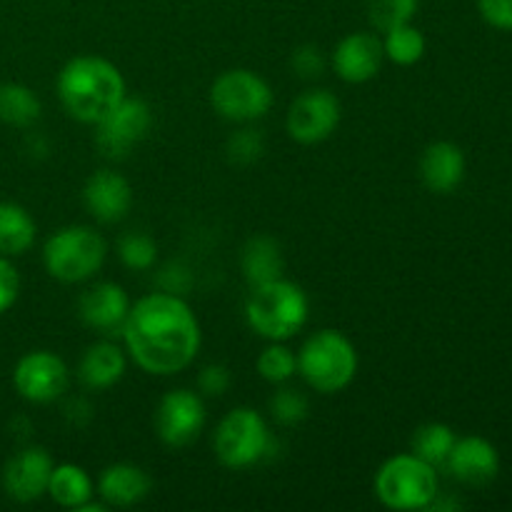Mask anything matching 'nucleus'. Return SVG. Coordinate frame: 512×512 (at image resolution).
Returning a JSON list of instances; mask_svg holds the SVG:
<instances>
[{"label":"nucleus","mask_w":512,"mask_h":512,"mask_svg":"<svg viewBox=\"0 0 512 512\" xmlns=\"http://www.w3.org/2000/svg\"><path fill=\"white\" fill-rule=\"evenodd\" d=\"M53 455L40 445H25L3 468V490L15 503H35L48 495Z\"/></svg>","instance_id":"nucleus-13"},{"label":"nucleus","mask_w":512,"mask_h":512,"mask_svg":"<svg viewBox=\"0 0 512 512\" xmlns=\"http://www.w3.org/2000/svg\"><path fill=\"white\" fill-rule=\"evenodd\" d=\"M38 225L23 205L13 200H0V255L18 258L35 245Z\"/></svg>","instance_id":"nucleus-22"},{"label":"nucleus","mask_w":512,"mask_h":512,"mask_svg":"<svg viewBox=\"0 0 512 512\" xmlns=\"http://www.w3.org/2000/svg\"><path fill=\"white\" fill-rule=\"evenodd\" d=\"M290 65L300 78H320L325 70V58L318 45H300L290 55Z\"/></svg>","instance_id":"nucleus-33"},{"label":"nucleus","mask_w":512,"mask_h":512,"mask_svg":"<svg viewBox=\"0 0 512 512\" xmlns=\"http://www.w3.org/2000/svg\"><path fill=\"white\" fill-rule=\"evenodd\" d=\"M83 205L98 223H120L133 208V185L115 170H95L83 188Z\"/></svg>","instance_id":"nucleus-16"},{"label":"nucleus","mask_w":512,"mask_h":512,"mask_svg":"<svg viewBox=\"0 0 512 512\" xmlns=\"http://www.w3.org/2000/svg\"><path fill=\"white\" fill-rule=\"evenodd\" d=\"M130 298L123 285L103 280L85 290L78 298V315L85 328L95 330L103 338L123 333V325L130 313Z\"/></svg>","instance_id":"nucleus-14"},{"label":"nucleus","mask_w":512,"mask_h":512,"mask_svg":"<svg viewBox=\"0 0 512 512\" xmlns=\"http://www.w3.org/2000/svg\"><path fill=\"white\" fill-rule=\"evenodd\" d=\"M258 368L260 378L270 385H285L298 375V353L283 343H270L263 353L258 355Z\"/></svg>","instance_id":"nucleus-27"},{"label":"nucleus","mask_w":512,"mask_h":512,"mask_svg":"<svg viewBox=\"0 0 512 512\" xmlns=\"http://www.w3.org/2000/svg\"><path fill=\"white\" fill-rule=\"evenodd\" d=\"M478 10L493 28L512 30V0H478Z\"/></svg>","instance_id":"nucleus-35"},{"label":"nucleus","mask_w":512,"mask_h":512,"mask_svg":"<svg viewBox=\"0 0 512 512\" xmlns=\"http://www.w3.org/2000/svg\"><path fill=\"white\" fill-rule=\"evenodd\" d=\"M455 440H458V435L453 433L450 425L425 423L413 433V440H410V453L418 455L420 460L430 463L433 468H438V465L448 463Z\"/></svg>","instance_id":"nucleus-25"},{"label":"nucleus","mask_w":512,"mask_h":512,"mask_svg":"<svg viewBox=\"0 0 512 512\" xmlns=\"http://www.w3.org/2000/svg\"><path fill=\"white\" fill-rule=\"evenodd\" d=\"M215 455L230 470H245L273 458L275 440L255 408H233L223 415L213 438Z\"/></svg>","instance_id":"nucleus-7"},{"label":"nucleus","mask_w":512,"mask_h":512,"mask_svg":"<svg viewBox=\"0 0 512 512\" xmlns=\"http://www.w3.org/2000/svg\"><path fill=\"white\" fill-rule=\"evenodd\" d=\"M465 153L460 145L450 140H438L430 143L420 155V178L423 185L435 195H448L460 188L465 180Z\"/></svg>","instance_id":"nucleus-18"},{"label":"nucleus","mask_w":512,"mask_h":512,"mask_svg":"<svg viewBox=\"0 0 512 512\" xmlns=\"http://www.w3.org/2000/svg\"><path fill=\"white\" fill-rule=\"evenodd\" d=\"M383 40L375 33H350L335 45L333 63L335 75L350 85H360L373 80L383 68Z\"/></svg>","instance_id":"nucleus-15"},{"label":"nucleus","mask_w":512,"mask_h":512,"mask_svg":"<svg viewBox=\"0 0 512 512\" xmlns=\"http://www.w3.org/2000/svg\"><path fill=\"white\" fill-rule=\"evenodd\" d=\"M125 353L150 375H175L195 363L203 345L198 315L183 295L155 290L130 305L123 325Z\"/></svg>","instance_id":"nucleus-1"},{"label":"nucleus","mask_w":512,"mask_h":512,"mask_svg":"<svg viewBox=\"0 0 512 512\" xmlns=\"http://www.w3.org/2000/svg\"><path fill=\"white\" fill-rule=\"evenodd\" d=\"M310 318V300L298 283L285 278L250 285L245 300V320L250 330L270 343H285L305 328Z\"/></svg>","instance_id":"nucleus-3"},{"label":"nucleus","mask_w":512,"mask_h":512,"mask_svg":"<svg viewBox=\"0 0 512 512\" xmlns=\"http://www.w3.org/2000/svg\"><path fill=\"white\" fill-rule=\"evenodd\" d=\"M20 295V273L13 265V258L0 255V315L8 313Z\"/></svg>","instance_id":"nucleus-32"},{"label":"nucleus","mask_w":512,"mask_h":512,"mask_svg":"<svg viewBox=\"0 0 512 512\" xmlns=\"http://www.w3.org/2000/svg\"><path fill=\"white\" fill-rule=\"evenodd\" d=\"M425 50H428L425 35L413 23H403L385 30L383 53L390 63L400 65V68H410V65L423 60Z\"/></svg>","instance_id":"nucleus-26"},{"label":"nucleus","mask_w":512,"mask_h":512,"mask_svg":"<svg viewBox=\"0 0 512 512\" xmlns=\"http://www.w3.org/2000/svg\"><path fill=\"white\" fill-rule=\"evenodd\" d=\"M70 370L53 350H30L15 363L13 388L33 405H50L68 393Z\"/></svg>","instance_id":"nucleus-9"},{"label":"nucleus","mask_w":512,"mask_h":512,"mask_svg":"<svg viewBox=\"0 0 512 512\" xmlns=\"http://www.w3.org/2000/svg\"><path fill=\"white\" fill-rule=\"evenodd\" d=\"M418 5L420 0H368V18L375 30L385 33L395 25L413 23Z\"/></svg>","instance_id":"nucleus-28"},{"label":"nucleus","mask_w":512,"mask_h":512,"mask_svg":"<svg viewBox=\"0 0 512 512\" xmlns=\"http://www.w3.org/2000/svg\"><path fill=\"white\" fill-rule=\"evenodd\" d=\"M358 348L345 333L323 328L310 335L298 350V375L315 393L335 395L358 375Z\"/></svg>","instance_id":"nucleus-4"},{"label":"nucleus","mask_w":512,"mask_h":512,"mask_svg":"<svg viewBox=\"0 0 512 512\" xmlns=\"http://www.w3.org/2000/svg\"><path fill=\"white\" fill-rule=\"evenodd\" d=\"M273 103L275 93L268 80L248 68L225 70L210 85V105L230 123H255L270 113Z\"/></svg>","instance_id":"nucleus-8"},{"label":"nucleus","mask_w":512,"mask_h":512,"mask_svg":"<svg viewBox=\"0 0 512 512\" xmlns=\"http://www.w3.org/2000/svg\"><path fill=\"white\" fill-rule=\"evenodd\" d=\"M48 495L60 508L78 510L95 498V483L88 470L80 465L60 463L50 473Z\"/></svg>","instance_id":"nucleus-23"},{"label":"nucleus","mask_w":512,"mask_h":512,"mask_svg":"<svg viewBox=\"0 0 512 512\" xmlns=\"http://www.w3.org/2000/svg\"><path fill=\"white\" fill-rule=\"evenodd\" d=\"M373 490L388 510H428L438 495V473L418 455H393L375 473Z\"/></svg>","instance_id":"nucleus-6"},{"label":"nucleus","mask_w":512,"mask_h":512,"mask_svg":"<svg viewBox=\"0 0 512 512\" xmlns=\"http://www.w3.org/2000/svg\"><path fill=\"white\" fill-rule=\"evenodd\" d=\"M108 243L90 225H65L43 245V265L50 278L60 283H85L105 263Z\"/></svg>","instance_id":"nucleus-5"},{"label":"nucleus","mask_w":512,"mask_h":512,"mask_svg":"<svg viewBox=\"0 0 512 512\" xmlns=\"http://www.w3.org/2000/svg\"><path fill=\"white\" fill-rule=\"evenodd\" d=\"M160 283H163V288H160V290H168V293L183 295L185 290L190 288V273L183 268V265L170 263L168 268L160 273Z\"/></svg>","instance_id":"nucleus-36"},{"label":"nucleus","mask_w":512,"mask_h":512,"mask_svg":"<svg viewBox=\"0 0 512 512\" xmlns=\"http://www.w3.org/2000/svg\"><path fill=\"white\" fill-rule=\"evenodd\" d=\"M55 93L70 118L98 125L128 95V88L120 68L108 58L75 55L60 68Z\"/></svg>","instance_id":"nucleus-2"},{"label":"nucleus","mask_w":512,"mask_h":512,"mask_svg":"<svg viewBox=\"0 0 512 512\" xmlns=\"http://www.w3.org/2000/svg\"><path fill=\"white\" fill-rule=\"evenodd\" d=\"M225 150H228L230 163L250 165L260 160V155L265 153V140L255 128H243L230 135Z\"/></svg>","instance_id":"nucleus-31"},{"label":"nucleus","mask_w":512,"mask_h":512,"mask_svg":"<svg viewBox=\"0 0 512 512\" xmlns=\"http://www.w3.org/2000/svg\"><path fill=\"white\" fill-rule=\"evenodd\" d=\"M340 115H343V108L335 93L325 88H310L290 103L285 130L295 143L318 145L338 130Z\"/></svg>","instance_id":"nucleus-11"},{"label":"nucleus","mask_w":512,"mask_h":512,"mask_svg":"<svg viewBox=\"0 0 512 512\" xmlns=\"http://www.w3.org/2000/svg\"><path fill=\"white\" fill-rule=\"evenodd\" d=\"M205 418L208 410L203 395L188 388L170 390L155 410V433L168 448H188L203 433Z\"/></svg>","instance_id":"nucleus-12"},{"label":"nucleus","mask_w":512,"mask_h":512,"mask_svg":"<svg viewBox=\"0 0 512 512\" xmlns=\"http://www.w3.org/2000/svg\"><path fill=\"white\" fill-rule=\"evenodd\" d=\"M153 128V108L143 98L125 95L98 125H95V145L110 160H120L130 153Z\"/></svg>","instance_id":"nucleus-10"},{"label":"nucleus","mask_w":512,"mask_h":512,"mask_svg":"<svg viewBox=\"0 0 512 512\" xmlns=\"http://www.w3.org/2000/svg\"><path fill=\"white\" fill-rule=\"evenodd\" d=\"M43 105L33 88L23 83H0V123L10 128H30L38 123Z\"/></svg>","instance_id":"nucleus-24"},{"label":"nucleus","mask_w":512,"mask_h":512,"mask_svg":"<svg viewBox=\"0 0 512 512\" xmlns=\"http://www.w3.org/2000/svg\"><path fill=\"white\" fill-rule=\"evenodd\" d=\"M150 490H153L150 475L133 463L108 465L95 483V495L108 508H133L148 498Z\"/></svg>","instance_id":"nucleus-19"},{"label":"nucleus","mask_w":512,"mask_h":512,"mask_svg":"<svg viewBox=\"0 0 512 512\" xmlns=\"http://www.w3.org/2000/svg\"><path fill=\"white\" fill-rule=\"evenodd\" d=\"M445 468L453 473L455 480L465 485H488L498 478L500 470V455L490 440L480 438V435H468V438L455 440L450 458Z\"/></svg>","instance_id":"nucleus-17"},{"label":"nucleus","mask_w":512,"mask_h":512,"mask_svg":"<svg viewBox=\"0 0 512 512\" xmlns=\"http://www.w3.org/2000/svg\"><path fill=\"white\" fill-rule=\"evenodd\" d=\"M240 268H243L245 280L250 285L268 283V280L283 278L285 260L280 253L278 240L270 235H255L243 245L240 253Z\"/></svg>","instance_id":"nucleus-21"},{"label":"nucleus","mask_w":512,"mask_h":512,"mask_svg":"<svg viewBox=\"0 0 512 512\" xmlns=\"http://www.w3.org/2000/svg\"><path fill=\"white\" fill-rule=\"evenodd\" d=\"M118 255L120 263L128 270H138V273H145L155 265L158 260V245L150 235L145 233H128L120 238L118 243Z\"/></svg>","instance_id":"nucleus-29"},{"label":"nucleus","mask_w":512,"mask_h":512,"mask_svg":"<svg viewBox=\"0 0 512 512\" xmlns=\"http://www.w3.org/2000/svg\"><path fill=\"white\" fill-rule=\"evenodd\" d=\"M308 398L295 388H283L270 398V413L280 425H298L308 418Z\"/></svg>","instance_id":"nucleus-30"},{"label":"nucleus","mask_w":512,"mask_h":512,"mask_svg":"<svg viewBox=\"0 0 512 512\" xmlns=\"http://www.w3.org/2000/svg\"><path fill=\"white\" fill-rule=\"evenodd\" d=\"M230 383H233V375H230V370L220 363L205 365L198 375L200 395H208V398H220V395L228 393Z\"/></svg>","instance_id":"nucleus-34"},{"label":"nucleus","mask_w":512,"mask_h":512,"mask_svg":"<svg viewBox=\"0 0 512 512\" xmlns=\"http://www.w3.org/2000/svg\"><path fill=\"white\" fill-rule=\"evenodd\" d=\"M125 368H128V358L118 343H113L110 338L95 340L93 345L85 348L83 358H80L78 380L83 383V388L100 393V390H108L115 383H120Z\"/></svg>","instance_id":"nucleus-20"}]
</instances>
